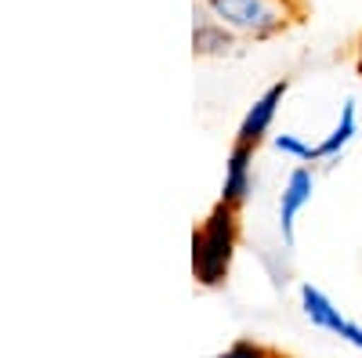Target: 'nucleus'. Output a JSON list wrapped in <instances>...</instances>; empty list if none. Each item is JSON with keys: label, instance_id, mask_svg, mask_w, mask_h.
I'll return each mask as SVG.
<instances>
[{"label": "nucleus", "instance_id": "nucleus-10", "mask_svg": "<svg viewBox=\"0 0 362 358\" xmlns=\"http://www.w3.org/2000/svg\"><path fill=\"white\" fill-rule=\"evenodd\" d=\"M210 358H272V351L257 340H235V344H228L225 351L210 354Z\"/></svg>", "mask_w": 362, "mask_h": 358}, {"label": "nucleus", "instance_id": "nucleus-7", "mask_svg": "<svg viewBox=\"0 0 362 358\" xmlns=\"http://www.w3.org/2000/svg\"><path fill=\"white\" fill-rule=\"evenodd\" d=\"M297 301H300V311H305V318L312 322V326H319V330H326V333H341V326H344V315H341V308L329 301V297L319 290V286H312V282H300L297 286Z\"/></svg>", "mask_w": 362, "mask_h": 358}, {"label": "nucleus", "instance_id": "nucleus-12", "mask_svg": "<svg viewBox=\"0 0 362 358\" xmlns=\"http://www.w3.org/2000/svg\"><path fill=\"white\" fill-rule=\"evenodd\" d=\"M355 73L362 76V37H358V44H355Z\"/></svg>", "mask_w": 362, "mask_h": 358}, {"label": "nucleus", "instance_id": "nucleus-6", "mask_svg": "<svg viewBox=\"0 0 362 358\" xmlns=\"http://www.w3.org/2000/svg\"><path fill=\"white\" fill-rule=\"evenodd\" d=\"M235 44H239V37L232 29H225L218 18L199 11V18L192 22V54L196 58H225L235 51Z\"/></svg>", "mask_w": 362, "mask_h": 358}, {"label": "nucleus", "instance_id": "nucleus-1", "mask_svg": "<svg viewBox=\"0 0 362 358\" xmlns=\"http://www.w3.org/2000/svg\"><path fill=\"white\" fill-rule=\"evenodd\" d=\"M235 250H239V206L218 199L192 232V279L206 290L225 286Z\"/></svg>", "mask_w": 362, "mask_h": 358}, {"label": "nucleus", "instance_id": "nucleus-2", "mask_svg": "<svg viewBox=\"0 0 362 358\" xmlns=\"http://www.w3.org/2000/svg\"><path fill=\"white\" fill-rule=\"evenodd\" d=\"M199 11L218 18L239 40H272L300 18L305 4H293V0H199Z\"/></svg>", "mask_w": 362, "mask_h": 358}, {"label": "nucleus", "instance_id": "nucleus-5", "mask_svg": "<svg viewBox=\"0 0 362 358\" xmlns=\"http://www.w3.org/2000/svg\"><path fill=\"white\" fill-rule=\"evenodd\" d=\"M254 196V148L250 145H232V156L225 163V185H221V203L243 206Z\"/></svg>", "mask_w": 362, "mask_h": 358}, {"label": "nucleus", "instance_id": "nucleus-11", "mask_svg": "<svg viewBox=\"0 0 362 358\" xmlns=\"http://www.w3.org/2000/svg\"><path fill=\"white\" fill-rule=\"evenodd\" d=\"M344 344H351V347H358L362 351V326H355L351 318H344V326H341V333H337Z\"/></svg>", "mask_w": 362, "mask_h": 358}, {"label": "nucleus", "instance_id": "nucleus-8", "mask_svg": "<svg viewBox=\"0 0 362 358\" xmlns=\"http://www.w3.org/2000/svg\"><path fill=\"white\" fill-rule=\"evenodd\" d=\"M355 134H358V109H355V102L348 98L344 105H341V119H337V127L329 131L319 145H315V156L319 160H337L344 148L355 141Z\"/></svg>", "mask_w": 362, "mask_h": 358}, {"label": "nucleus", "instance_id": "nucleus-13", "mask_svg": "<svg viewBox=\"0 0 362 358\" xmlns=\"http://www.w3.org/2000/svg\"><path fill=\"white\" fill-rule=\"evenodd\" d=\"M293 4H305V0H293Z\"/></svg>", "mask_w": 362, "mask_h": 358}, {"label": "nucleus", "instance_id": "nucleus-9", "mask_svg": "<svg viewBox=\"0 0 362 358\" xmlns=\"http://www.w3.org/2000/svg\"><path fill=\"white\" fill-rule=\"evenodd\" d=\"M272 145H276V153H283V156H290L297 163H315L319 160L315 156V145L300 141L297 134H276V138H272Z\"/></svg>", "mask_w": 362, "mask_h": 358}, {"label": "nucleus", "instance_id": "nucleus-3", "mask_svg": "<svg viewBox=\"0 0 362 358\" xmlns=\"http://www.w3.org/2000/svg\"><path fill=\"white\" fill-rule=\"evenodd\" d=\"M312 192H315V170L312 167H293L283 192H279V235H283L286 250L297 243V217L312 203Z\"/></svg>", "mask_w": 362, "mask_h": 358}, {"label": "nucleus", "instance_id": "nucleus-4", "mask_svg": "<svg viewBox=\"0 0 362 358\" xmlns=\"http://www.w3.org/2000/svg\"><path fill=\"white\" fill-rule=\"evenodd\" d=\"M286 91H290L286 80H276L272 87H264L261 98L247 109L243 124H239V131H235V141H239V145L257 148V145L268 138V131H272V124H276V116H279V105H283Z\"/></svg>", "mask_w": 362, "mask_h": 358}]
</instances>
